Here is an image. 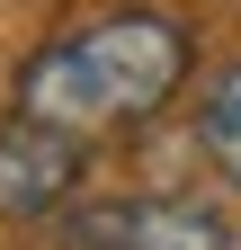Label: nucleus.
<instances>
[{
  "label": "nucleus",
  "instance_id": "1",
  "mask_svg": "<svg viewBox=\"0 0 241 250\" xmlns=\"http://www.w3.org/2000/svg\"><path fill=\"white\" fill-rule=\"evenodd\" d=\"M188 27L170 9H107V18H80L72 36H54L18 62V107L9 116H36L54 134H116V125H152L179 89H188Z\"/></svg>",
  "mask_w": 241,
  "mask_h": 250
},
{
  "label": "nucleus",
  "instance_id": "3",
  "mask_svg": "<svg viewBox=\"0 0 241 250\" xmlns=\"http://www.w3.org/2000/svg\"><path fill=\"white\" fill-rule=\"evenodd\" d=\"M80 170H89L80 134H54L36 116H9L0 125V224H45V214H63Z\"/></svg>",
  "mask_w": 241,
  "mask_h": 250
},
{
  "label": "nucleus",
  "instance_id": "4",
  "mask_svg": "<svg viewBox=\"0 0 241 250\" xmlns=\"http://www.w3.org/2000/svg\"><path fill=\"white\" fill-rule=\"evenodd\" d=\"M197 143H205V161L223 170V188H241V62H223V72L197 89Z\"/></svg>",
  "mask_w": 241,
  "mask_h": 250
},
{
  "label": "nucleus",
  "instance_id": "2",
  "mask_svg": "<svg viewBox=\"0 0 241 250\" xmlns=\"http://www.w3.org/2000/svg\"><path fill=\"white\" fill-rule=\"evenodd\" d=\"M63 250H232V232L188 197H99L63 214Z\"/></svg>",
  "mask_w": 241,
  "mask_h": 250
}]
</instances>
